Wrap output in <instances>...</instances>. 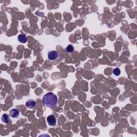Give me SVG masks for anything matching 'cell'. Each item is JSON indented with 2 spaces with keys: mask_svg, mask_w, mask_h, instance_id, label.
Returning <instances> with one entry per match:
<instances>
[{
  "mask_svg": "<svg viewBox=\"0 0 137 137\" xmlns=\"http://www.w3.org/2000/svg\"><path fill=\"white\" fill-rule=\"evenodd\" d=\"M58 99L56 95L52 92L46 94L43 99V103L44 106L49 108H54L57 106Z\"/></svg>",
  "mask_w": 137,
  "mask_h": 137,
  "instance_id": "6da1fadb",
  "label": "cell"
},
{
  "mask_svg": "<svg viewBox=\"0 0 137 137\" xmlns=\"http://www.w3.org/2000/svg\"><path fill=\"white\" fill-rule=\"evenodd\" d=\"M59 57V53L56 50H52L49 51L48 54V59L50 61L56 60Z\"/></svg>",
  "mask_w": 137,
  "mask_h": 137,
  "instance_id": "7a4b0ae2",
  "label": "cell"
},
{
  "mask_svg": "<svg viewBox=\"0 0 137 137\" xmlns=\"http://www.w3.org/2000/svg\"><path fill=\"white\" fill-rule=\"evenodd\" d=\"M47 120L50 126H55L56 124V118L53 115L48 116L47 118Z\"/></svg>",
  "mask_w": 137,
  "mask_h": 137,
  "instance_id": "3957f363",
  "label": "cell"
},
{
  "mask_svg": "<svg viewBox=\"0 0 137 137\" xmlns=\"http://www.w3.org/2000/svg\"><path fill=\"white\" fill-rule=\"evenodd\" d=\"M19 111L17 109H12L9 112L10 116L13 118H17L19 116Z\"/></svg>",
  "mask_w": 137,
  "mask_h": 137,
  "instance_id": "277c9868",
  "label": "cell"
},
{
  "mask_svg": "<svg viewBox=\"0 0 137 137\" xmlns=\"http://www.w3.org/2000/svg\"><path fill=\"white\" fill-rule=\"evenodd\" d=\"M25 106L29 108L34 109L36 107V102L33 100H29L26 102Z\"/></svg>",
  "mask_w": 137,
  "mask_h": 137,
  "instance_id": "5b68a950",
  "label": "cell"
},
{
  "mask_svg": "<svg viewBox=\"0 0 137 137\" xmlns=\"http://www.w3.org/2000/svg\"><path fill=\"white\" fill-rule=\"evenodd\" d=\"M18 40L21 43L25 44L28 41V38L25 34H21L18 36Z\"/></svg>",
  "mask_w": 137,
  "mask_h": 137,
  "instance_id": "8992f818",
  "label": "cell"
},
{
  "mask_svg": "<svg viewBox=\"0 0 137 137\" xmlns=\"http://www.w3.org/2000/svg\"><path fill=\"white\" fill-rule=\"evenodd\" d=\"M1 119L2 120V122H4V123H8L10 120L8 115H7L6 114H4L3 115V116H2V118H1Z\"/></svg>",
  "mask_w": 137,
  "mask_h": 137,
  "instance_id": "52a82bcc",
  "label": "cell"
},
{
  "mask_svg": "<svg viewBox=\"0 0 137 137\" xmlns=\"http://www.w3.org/2000/svg\"><path fill=\"white\" fill-rule=\"evenodd\" d=\"M66 50L68 53H72L74 51V47L72 45H68L66 48Z\"/></svg>",
  "mask_w": 137,
  "mask_h": 137,
  "instance_id": "ba28073f",
  "label": "cell"
},
{
  "mask_svg": "<svg viewBox=\"0 0 137 137\" xmlns=\"http://www.w3.org/2000/svg\"><path fill=\"white\" fill-rule=\"evenodd\" d=\"M120 70L119 68H116L113 70V73L116 76H118L120 74Z\"/></svg>",
  "mask_w": 137,
  "mask_h": 137,
  "instance_id": "9c48e42d",
  "label": "cell"
}]
</instances>
